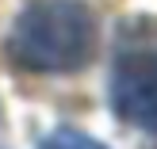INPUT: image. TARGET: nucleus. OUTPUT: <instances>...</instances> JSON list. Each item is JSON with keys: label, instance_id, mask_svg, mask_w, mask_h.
Returning a JSON list of instances; mask_svg holds the SVG:
<instances>
[{"label": "nucleus", "instance_id": "nucleus-1", "mask_svg": "<svg viewBox=\"0 0 157 149\" xmlns=\"http://www.w3.org/2000/svg\"><path fill=\"white\" fill-rule=\"evenodd\" d=\"M96 50V19L81 0H35L8 35V58L27 73H73Z\"/></svg>", "mask_w": 157, "mask_h": 149}, {"label": "nucleus", "instance_id": "nucleus-2", "mask_svg": "<svg viewBox=\"0 0 157 149\" xmlns=\"http://www.w3.org/2000/svg\"><path fill=\"white\" fill-rule=\"evenodd\" d=\"M111 107L123 122L157 134V19H127L115 35L111 73H107Z\"/></svg>", "mask_w": 157, "mask_h": 149}, {"label": "nucleus", "instance_id": "nucleus-3", "mask_svg": "<svg viewBox=\"0 0 157 149\" xmlns=\"http://www.w3.org/2000/svg\"><path fill=\"white\" fill-rule=\"evenodd\" d=\"M38 149H104V145H100L96 138L81 134V130H54Z\"/></svg>", "mask_w": 157, "mask_h": 149}]
</instances>
